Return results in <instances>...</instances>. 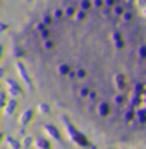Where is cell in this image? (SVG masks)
I'll return each instance as SVG.
<instances>
[{"mask_svg":"<svg viewBox=\"0 0 146 149\" xmlns=\"http://www.w3.org/2000/svg\"><path fill=\"white\" fill-rule=\"evenodd\" d=\"M137 0H42L16 35L39 93L111 142H146V16Z\"/></svg>","mask_w":146,"mask_h":149,"instance_id":"obj_1","label":"cell"},{"mask_svg":"<svg viewBox=\"0 0 146 149\" xmlns=\"http://www.w3.org/2000/svg\"><path fill=\"white\" fill-rule=\"evenodd\" d=\"M144 16H146V11H144Z\"/></svg>","mask_w":146,"mask_h":149,"instance_id":"obj_2","label":"cell"}]
</instances>
